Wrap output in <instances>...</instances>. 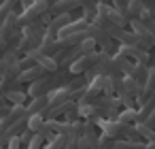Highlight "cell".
<instances>
[{"mask_svg":"<svg viewBox=\"0 0 155 149\" xmlns=\"http://www.w3.org/2000/svg\"><path fill=\"white\" fill-rule=\"evenodd\" d=\"M130 28H132V32L138 36V39H142L149 47H153L155 45V36L149 32V28H144V24L140 22V19H134V22H130Z\"/></svg>","mask_w":155,"mask_h":149,"instance_id":"obj_11","label":"cell"},{"mask_svg":"<svg viewBox=\"0 0 155 149\" xmlns=\"http://www.w3.org/2000/svg\"><path fill=\"white\" fill-rule=\"evenodd\" d=\"M5 98H7L13 107H15V104H24V102H26V94H24V92H17V90H9Z\"/></svg>","mask_w":155,"mask_h":149,"instance_id":"obj_20","label":"cell"},{"mask_svg":"<svg viewBox=\"0 0 155 149\" xmlns=\"http://www.w3.org/2000/svg\"><path fill=\"white\" fill-rule=\"evenodd\" d=\"M153 111H155V96L149 98L147 102H142V104L138 107V124H144V121L151 117Z\"/></svg>","mask_w":155,"mask_h":149,"instance_id":"obj_16","label":"cell"},{"mask_svg":"<svg viewBox=\"0 0 155 149\" xmlns=\"http://www.w3.org/2000/svg\"><path fill=\"white\" fill-rule=\"evenodd\" d=\"M144 124H147V126H149V128H151V130H155V111H153V113H151V117H149V119H147V121H144Z\"/></svg>","mask_w":155,"mask_h":149,"instance_id":"obj_26","label":"cell"},{"mask_svg":"<svg viewBox=\"0 0 155 149\" xmlns=\"http://www.w3.org/2000/svg\"><path fill=\"white\" fill-rule=\"evenodd\" d=\"M140 2H142L144 11H149V13H153V11H155V0H140Z\"/></svg>","mask_w":155,"mask_h":149,"instance_id":"obj_24","label":"cell"},{"mask_svg":"<svg viewBox=\"0 0 155 149\" xmlns=\"http://www.w3.org/2000/svg\"><path fill=\"white\" fill-rule=\"evenodd\" d=\"M74 19H72V13H66V15H58V17H53L51 22H49V26H47V30H51V32H60V30H64L68 24H72Z\"/></svg>","mask_w":155,"mask_h":149,"instance_id":"obj_14","label":"cell"},{"mask_svg":"<svg viewBox=\"0 0 155 149\" xmlns=\"http://www.w3.org/2000/svg\"><path fill=\"white\" fill-rule=\"evenodd\" d=\"M19 24H17V15H15V11L13 13H9L7 15V19L2 22V26H0V39L2 41H9L13 34H15V28H17Z\"/></svg>","mask_w":155,"mask_h":149,"instance_id":"obj_12","label":"cell"},{"mask_svg":"<svg viewBox=\"0 0 155 149\" xmlns=\"http://www.w3.org/2000/svg\"><path fill=\"white\" fill-rule=\"evenodd\" d=\"M113 66H115V73H117L119 77H127V75L134 70V66H136V64H134L127 56H123V53H119V51H117V53L113 56Z\"/></svg>","mask_w":155,"mask_h":149,"instance_id":"obj_9","label":"cell"},{"mask_svg":"<svg viewBox=\"0 0 155 149\" xmlns=\"http://www.w3.org/2000/svg\"><path fill=\"white\" fill-rule=\"evenodd\" d=\"M151 15H153V17H155V11H153V13H151Z\"/></svg>","mask_w":155,"mask_h":149,"instance_id":"obj_30","label":"cell"},{"mask_svg":"<svg viewBox=\"0 0 155 149\" xmlns=\"http://www.w3.org/2000/svg\"><path fill=\"white\" fill-rule=\"evenodd\" d=\"M2 68H5V66H2V62H0V73H2Z\"/></svg>","mask_w":155,"mask_h":149,"instance_id":"obj_28","label":"cell"},{"mask_svg":"<svg viewBox=\"0 0 155 149\" xmlns=\"http://www.w3.org/2000/svg\"><path fill=\"white\" fill-rule=\"evenodd\" d=\"M147 75H149V66H147V64H136V66H134V70H132L127 77H132V79H134L138 85H142V87H144Z\"/></svg>","mask_w":155,"mask_h":149,"instance_id":"obj_17","label":"cell"},{"mask_svg":"<svg viewBox=\"0 0 155 149\" xmlns=\"http://www.w3.org/2000/svg\"><path fill=\"white\" fill-rule=\"evenodd\" d=\"M47 109H49V96H38V98H32V100L26 104L28 117H32V115H43Z\"/></svg>","mask_w":155,"mask_h":149,"instance_id":"obj_10","label":"cell"},{"mask_svg":"<svg viewBox=\"0 0 155 149\" xmlns=\"http://www.w3.org/2000/svg\"><path fill=\"white\" fill-rule=\"evenodd\" d=\"M140 22L144 24V28H149V32L155 36V17L149 13V11H144L142 15H140Z\"/></svg>","mask_w":155,"mask_h":149,"instance_id":"obj_21","label":"cell"},{"mask_svg":"<svg viewBox=\"0 0 155 149\" xmlns=\"http://www.w3.org/2000/svg\"><path fill=\"white\" fill-rule=\"evenodd\" d=\"M53 2H55V0H36V2H34L30 9H26V11L17 17V24H19L21 28H26V26H30V24L38 22L41 17H45V15L51 11Z\"/></svg>","mask_w":155,"mask_h":149,"instance_id":"obj_1","label":"cell"},{"mask_svg":"<svg viewBox=\"0 0 155 149\" xmlns=\"http://www.w3.org/2000/svg\"><path fill=\"white\" fill-rule=\"evenodd\" d=\"M113 41H115V43H121V45H125V47H138V49H144V51L151 49V47H149L142 39H138L132 30H119V32H115Z\"/></svg>","mask_w":155,"mask_h":149,"instance_id":"obj_5","label":"cell"},{"mask_svg":"<svg viewBox=\"0 0 155 149\" xmlns=\"http://www.w3.org/2000/svg\"><path fill=\"white\" fill-rule=\"evenodd\" d=\"M2 145H5V143H0V149H2Z\"/></svg>","mask_w":155,"mask_h":149,"instance_id":"obj_29","label":"cell"},{"mask_svg":"<svg viewBox=\"0 0 155 149\" xmlns=\"http://www.w3.org/2000/svg\"><path fill=\"white\" fill-rule=\"evenodd\" d=\"M113 7L125 17V13H127V7H130V0H113Z\"/></svg>","mask_w":155,"mask_h":149,"instance_id":"obj_23","label":"cell"},{"mask_svg":"<svg viewBox=\"0 0 155 149\" xmlns=\"http://www.w3.org/2000/svg\"><path fill=\"white\" fill-rule=\"evenodd\" d=\"M9 149H21L19 136H15V138H11V141H9Z\"/></svg>","mask_w":155,"mask_h":149,"instance_id":"obj_25","label":"cell"},{"mask_svg":"<svg viewBox=\"0 0 155 149\" xmlns=\"http://www.w3.org/2000/svg\"><path fill=\"white\" fill-rule=\"evenodd\" d=\"M47 73L36 64L34 68H28V70H24V73H19V77H17V81H24V83H34V81H38V79H43Z\"/></svg>","mask_w":155,"mask_h":149,"instance_id":"obj_13","label":"cell"},{"mask_svg":"<svg viewBox=\"0 0 155 149\" xmlns=\"http://www.w3.org/2000/svg\"><path fill=\"white\" fill-rule=\"evenodd\" d=\"M96 15L98 17H102V19H106L110 26H115L117 30H125L127 26H130V22L115 9V7H110V5H106V2H98L96 5Z\"/></svg>","mask_w":155,"mask_h":149,"instance_id":"obj_2","label":"cell"},{"mask_svg":"<svg viewBox=\"0 0 155 149\" xmlns=\"http://www.w3.org/2000/svg\"><path fill=\"white\" fill-rule=\"evenodd\" d=\"M136 130H138L142 143H153L155 141V130H151L147 124H136Z\"/></svg>","mask_w":155,"mask_h":149,"instance_id":"obj_19","label":"cell"},{"mask_svg":"<svg viewBox=\"0 0 155 149\" xmlns=\"http://www.w3.org/2000/svg\"><path fill=\"white\" fill-rule=\"evenodd\" d=\"M89 26H91V22H87L85 17H79V19H74L72 24H68L64 30H60V32H58V41L68 39V36H72V34H79V32H85Z\"/></svg>","mask_w":155,"mask_h":149,"instance_id":"obj_8","label":"cell"},{"mask_svg":"<svg viewBox=\"0 0 155 149\" xmlns=\"http://www.w3.org/2000/svg\"><path fill=\"white\" fill-rule=\"evenodd\" d=\"M117 51H119V53H123V56H127L134 64H147V66H149V62H151L149 51L138 49V47H125V45H119V49H117Z\"/></svg>","mask_w":155,"mask_h":149,"instance_id":"obj_7","label":"cell"},{"mask_svg":"<svg viewBox=\"0 0 155 149\" xmlns=\"http://www.w3.org/2000/svg\"><path fill=\"white\" fill-rule=\"evenodd\" d=\"M98 126L102 128V134L106 138H113V141H125V130L127 126L119 124L117 119H100Z\"/></svg>","mask_w":155,"mask_h":149,"instance_id":"obj_4","label":"cell"},{"mask_svg":"<svg viewBox=\"0 0 155 149\" xmlns=\"http://www.w3.org/2000/svg\"><path fill=\"white\" fill-rule=\"evenodd\" d=\"M43 126H45V117H43V115H32V117H28V132L41 134Z\"/></svg>","mask_w":155,"mask_h":149,"instance_id":"obj_18","label":"cell"},{"mask_svg":"<svg viewBox=\"0 0 155 149\" xmlns=\"http://www.w3.org/2000/svg\"><path fill=\"white\" fill-rule=\"evenodd\" d=\"M117 121L123 126H136L138 124V111L136 109H123L117 113Z\"/></svg>","mask_w":155,"mask_h":149,"instance_id":"obj_15","label":"cell"},{"mask_svg":"<svg viewBox=\"0 0 155 149\" xmlns=\"http://www.w3.org/2000/svg\"><path fill=\"white\" fill-rule=\"evenodd\" d=\"M36 66V62L30 58V56H24L19 62H17V68H19V73H24V70H28V68H34Z\"/></svg>","mask_w":155,"mask_h":149,"instance_id":"obj_22","label":"cell"},{"mask_svg":"<svg viewBox=\"0 0 155 149\" xmlns=\"http://www.w3.org/2000/svg\"><path fill=\"white\" fill-rule=\"evenodd\" d=\"M100 58H102V51H91V53H87V56H83V58H79L74 64H70V75H74V77H79V75H85V73H89L98 62H100Z\"/></svg>","mask_w":155,"mask_h":149,"instance_id":"obj_3","label":"cell"},{"mask_svg":"<svg viewBox=\"0 0 155 149\" xmlns=\"http://www.w3.org/2000/svg\"><path fill=\"white\" fill-rule=\"evenodd\" d=\"M60 49H62V47H60V41H58V34H55V32H51V30H47L36 51H38L41 56H47V58H53V56H55V53H58Z\"/></svg>","mask_w":155,"mask_h":149,"instance_id":"obj_6","label":"cell"},{"mask_svg":"<svg viewBox=\"0 0 155 149\" xmlns=\"http://www.w3.org/2000/svg\"><path fill=\"white\" fill-rule=\"evenodd\" d=\"M19 2H21V7H24V11H26V9H30V7L36 2V0H19Z\"/></svg>","mask_w":155,"mask_h":149,"instance_id":"obj_27","label":"cell"}]
</instances>
